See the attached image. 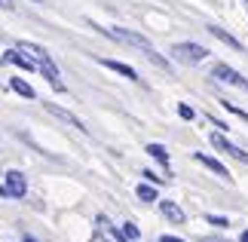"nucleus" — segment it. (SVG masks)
Returning <instances> with one entry per match:
<instances>
[{
  "label": "nucleus",
  "instance_id": "obj_20",
  "mask_svg": "<svg viewBox=\"0 0 248 242\" xmlns=\"http://www.w3.org/2000/svg\"><path fill=\"white\" fill-rule=\"evenodd\" d=\"M205 221H208V224H215V227H227V218H221V215H208Z\"/></svg>",
  "mask_w": 248,
  "mask_h": 242
},
{
  "label": "nucleus",
  "instance_id": "obj_22",
  "mask_svg": "<svg viewBox=\"0 0 248 242\" xmlns=\"http://www.w3.org/2000/svg\"><path fill=\"white\" fill-rule=\"evenodd\" d=\"M144 178H147L150 184H159V181H163V178H156V175H154V172H144Z\"/></svg>",
  "mask_w": 248,
  "mask_h": 242
},
{
  "label": "nucleus",
  "instance_id": "obj_23",
  "mask_svg": "<svg viewBox=\"0 0 248 242\" xmlns=\"http://www.w3.org/2000/svg\"><path fill=\"white\" fill-rule=\"evenodd\" d=\"M0 6H3V9H16V0H0Z\"/></svg>",
  "mask_w": 248,
  "mask_h": 242
},
{
  "label": "nucleus",
  "instance_id": "obj_19",
  "mask_svg": "<svg viewBox=\"0 0 248 242\" xmlns=\"http://www.w3.org/2000/svg\"><path fill=\"white\" fill-rule=\"evenodd\" d=\"M178 117H184V120H193V117H196V111L190 108V104H178Z\"/></svg>",
  "mask_w": 248,
  "mask_h": 242
},
{
  "label": "nucleus",
  "instance_id": "obj_21",
  "mask_svg": "<svg viewBox=\"0 0 248 242\" xmlns=\"http://www.w3.org/2000/svg\"><path fill=\"white\" fill-rule=\"evenodd\" d=\"M89 242H113V239H110V236H104V233H95Z\"/></svg>",
  "mask_w": 248,
  "mask_h": 242
},
{
  "label": "nucleus",
  "instance_id": "obj_8",
  "mask_svg": "<svg viewBox=\"0 0 248 242\" xmlns=\"http://www.w3.org/2000/svg\"><path fill=\"white\" fill-rule=\"evenodd\" d=\"M159 211H163V215L171 221V224H184V221H187L184 209H181L178 202H169V199H163V202H159Z\"/></svg>",
  "mask_w": 248,
  "mask_h": 242
},
{
  "label": "nucleus",
  "instance_id": "obj_14",
  "mask_svg": "<svg viewBox=\"0 0 248 242\" xmlns=\"http://www.w3.org/2000/svg\"><path fill=\"white\" fill-rule=\"evenodd\" d=\"M147 153L154 157L156 162H163V166H169V150L163 147V144H147Z\"/></svg>",
  "mask_w": 248,
  "mask_h": 242
},
{
  "label": "nucleus",
  "instance_id": "obj_4",
  "mask_svg": "<svg viewBox=\"0 0 248 242\" xmlns=\"http://www.w3.org/2000/svg\"><path fill=\"white\" fill-rule=\"evenodd\" d=\"M208 141L215 144V150H221V153H227V157H233V160H239V162H248V153L242 147H236V144H230L221 132H212V135H208Z\"/></svg>",
  "mask_w": 248,
  "mask_h": 242
},
{
  "label": "nucleus",
  "instance_id": "obj_24",
  "mask_svg": "<svg viewBox=\"0 0 248 242\" xmlns=\"http://www.w3.org/2000/svg\"><path fill=\"white\" fill-rule=\"evenodd\" d=\"M159 242H184V239H178V236H159Z\"/></svg>",
  "mask_w": 248,
  "mask_h": 242
},
{
  "label": "nucleus",
  "instance_id": "obj_10",
  "mask_svg": "<svg viewBox=\"0 0 248 242\" xmlns=\"http://www.w3.org/2000/svg\"><path fill=\"white\" fill-rule=\"evenodd\" d=\"M101 67H110V71H117L123 74L126 80H138V74H135V67H129V65H123V62H113V59H98Z\"/></svg>",
  "mask_w": 248,
  "mask_h": 242
},
{
  "label": "nucleus",
  "instance_id": "obj_6",
  "mask_svg": "<svg viewBox=\"0 0 248 242\" xmlns=\"http://www.w3.org/2000/svg\"><path fill=\"white\" fill-rule=\"evenodd\" d=\"M37 67H40V71H43V77H46V80H49V86H52V89H55V92H64V83H62V74H59V67H55V62L49 59V55H43V62H40V65H37Z\"/></svg>",
  "mask_w": 248,
  "mask_h": 242
},
{
  "label": "nucleus",
  "instance_id": "obj_18",
  "mask_svg": "<svg viewBox=\"0 0 248 242\" xmlns=\"http://www.w3.org/2000/svg\"><path fill=\"white\" fill-rule=\"evenodd\" d=\"M120 233L126 236V239L135 242V239H138V227H135V224H123V227H120Z\"/></svg>",
  "mask_w": 248,
  "mask_h": 242
},
{
  "label": "nucleus",
  "instance_id": "obj_2",
  "mask_svg": "<svg viewBox=\"0 0 248 242\" xmlns=\"http://www.w3.org/2000/svg\"><path fill=\"white\" fill-rule=\"evenodd\" d=\"M171 55H175L181 65H199V62L208 59V49L199 46V43H175L171 46Z\"/></svg>",
  "mask_w": 248,
  "mask_h": 242
},
{
  "label": "nucleus",
  "instance_id": "obj_9",
  "mask_svg": "<svg viewBox=\"0 0 248 242\" xmlns=\"http://www.w3.org/2000/svg\"><path fill=\"white\" fill-rule=\"evenodd\" d=\"M196 162H202L205 169H212L217 178H224V181H233V178H230V172H227V169H224V166H221V162H217L215 157H208V153H196Z\"/></svg>",
  "mask_w": 248,
  "mask_h": 242
},
{
  "label": "nucleus",
  "instance_id": "obj_17",
  "mask_svg": "<svg viewBox=\"0 0 248 242\" xmlns=\"http://www.w3.org/2000/svg\"><path fill=\"white\" fill-rule=\"evenodd\" d=\"M221 104H224V111H230V113H236L239 120H245V123H248V113L239 108V104H233V101H221Z\"/></svg>",
  "mask_w": 248,
  "mask_h": 242
},
{
  "label": "nucleus",
  "instance_id": "obj_7",
  "mask_svg": "<svg viewBox=\"0 0 248 242\" xmlns=\"http://www.w3.org/2000/svg\"><path fill=\"white\" fill-rule=\"evenodd\" d=\"M6 190H9V196H25V190H28V184H25V175L22 172H6Z\"/></svg>",
  "mask_w": 248,
  "mask_h": 242
},
{
  "label": "nucleus",
  "instance_id": "obj_15",
  "mask_svg": "<svg viewBox=\"0 0 248 242\" xmlns=\"http://www.w3.org/2000/svg\"><path fill=\"white\" fill-rule=\"evenodd\" d=\"M9 86H13V92H18L22 98H34V89H31V86H28L25 80H18V77H16V80L9 83Z\"/></svg>",
  "mask_w": 248,
  "mask_h": 242
},
{
  "label": "nucleus",
  "instance_id": "obj_27",
  "mask_svg": "<svg viewBox=\"0 0 248 242\" xmlns=\"http://www.w3.org/2000/svg\"><path fill=\"white\" fill-rule=\"evenodd\" d=\"M202 242H221V239H202Z\"/></svg>",
  "mask_w": 248,
  "mask_h": 242
},
{
  "label": "nucleus",
  "instance_id": "obj_16",
  "mask_svg": "<svg viewBox=\"0 0 248 242\" xmlns=\"http://www.w3.org/2000/svg\"><path fill=\"white\" fill-rule=\"evenodd\" d=\"M138 199H144V202H154V199H156V190H154V184H138Z\"/></svg>",
  "mask_w": 248,
  "mask_h": 242
},
{
  "label": "nucleus",
  "instance_id": "obj_13",
  "mask_svg": "<svg viewBox=\"0 0 248 242\" xmlns=\"http://www.w3.org/2000/svg\"><path fill=\"white\" fill-rule=\"evenodd\" d=\"M3 59H6V62H13L16 67H22V71H31V67H34V62L28 59L25 52H18V49H9V52L3 55Z\"/></svg>",
  "mask_w": 248,
  "mask_h": 242
},
{
  "label": "nucleus",
  "instance_id": "obj_25",
  "mask_svg": "<svg viewBox=\"0 0 248 242\" xmlns=\"http://www.w3.org/2000/svg\"><path fill=\"white\" fill-rule=\"evenodd\" d=\"M25 242H37V239H34V236H25Z\"/></svg>",
  "mask_w": 248,
  "mask_h": 242
},
{
  "label": "nucleus",
  "instance_id": "obj_1",
  "mask_svg": "<svg viewBox=\"0 0 248 242\" xmlns=\"http://www.w3.org/2000/svg\"><path fill=\"white\" fill-rule=\"evenodd\" d=\"M104 37H110V40H117V43H126L132 46V49H141L147 55V62L150 65H156V67H163V71H169V59H163L154 46H150V40L144 34H135V31H126V28H110V31H101Z\"/></svg>",
  "mask_w": 248,
  "mask_h": 242
},
{
  "label": "nucleus",
  "instance_id": "obj_11",
  "mask_svg": "<svg viewBox=\"0 0 248 242\" xmlns=\"http://www.w3.org/2000/svg\"><path fill=\"white\" fill-rule=\"evenodd\" d=\"M16 49H18V52H25L34 65H40V62H43V55H49V52L43 49V46H34V43H18Z\"/></svg>",
  "mask_w": 248,
  "mask_h": 242
},
{
  "label": "nucleus",
  "instance_id": "obj_3",
  "mask_svg": "<svg viewBox=\"0 0 248 242\" xmlns=\"http://www.w3.org/2000/svg\"><path fill=\"white\" fill-rule=\"evenodd\" d=\"M212 80H221V83H227V86H239V89H248V80L239 74V71H233L230 65H224V62H217L215 67H212Z\"/></svg>",
  "mask_w": 248,
  "mask_h": 242
},
{
  "label": "nucleus",
  "instance_id": "obj_12",
  "mask_svg": "<svg viewBox=\"0 0 248 242\" xmlns=\"http://www.w3.org/2000/svg\"><path fill=\"white\" fill-rule=\"evenodd\" d=\"M208 34H212V37H217L221 43H227V46H233V49H239V52H242V43L236 40L233 34H227L224 28H217V25H208Z\"/></svg>",
  "mask_w": 248,
  "mask_h": 242
},
{
  "label": "nucleus",
  "instance_id": "obj_26",
  "mask_svg": "<svg viewBox=\"0 0 248 242\" xmlns=\"http://www.w3.org/2000/svg\"><path fill=\"white\" fill-rule=\"evenodd\" d=\"M242 242H248V230H245V233H242Z\"/></svg>",
  "mask_w": 248,
  "mask_h": 242
},
{
  "label": "nucleus",
  "instance_id": "obj_5",
  "mask_svg": "<svg viewBox=\"0 0 248 242\" xmlns=\"http://www.w3.org/2000/svg\"><path fill=\"white\" fill-rule=\"evenodd\" d=\"M43 111H49L52 117H59L62 123H68V126H74V129H80V132H89V129H86V126H83V120H80V117H74L71 111H64V108H59V104H52V101H43Z\"/></svg>",
  "mask_w": 248,
  "mask_h": 242
}]
</instances>
